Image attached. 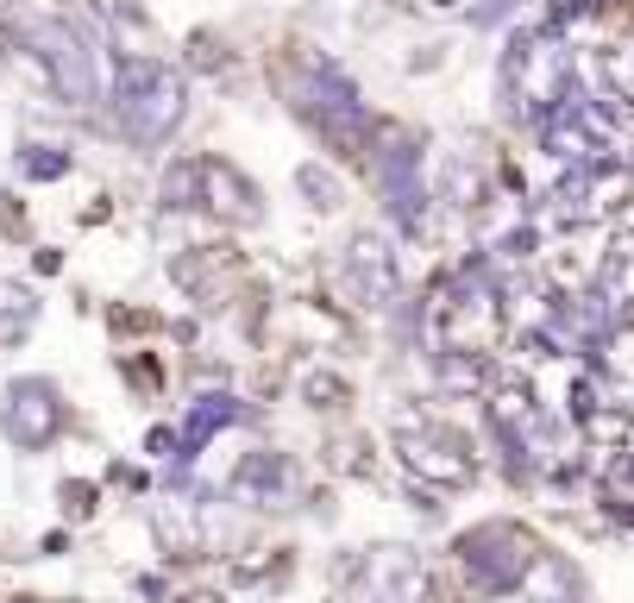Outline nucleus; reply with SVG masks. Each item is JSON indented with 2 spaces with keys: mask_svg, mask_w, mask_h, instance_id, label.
Wrapping results in <instances>:
<instances>
[{
  "mask_svg": "<svg viewBox=\"0 0 634 603\" xmlns=\"http://www.w3.org/2000/svg\"><path fill=\"white\" fill-rule=\"evenodd\" d=\"M458 559H465V572L478 591H515V584H528L540 572V547H534V534H522L515 522H483L471 528L465 541H458Z\"/></svg>",
  "mask_w": 634,
  "mask_h": 603,
  "instance_id": "nucleus-2",
  "label": "nucleus"
},
{
  "mask_svg": "<svg viewBox=\"0 0 634 603\" xmlns=\"http://www.w3.org/2000/svg\"><path fill=\"white\" fill-rule=\"evenodd\" d=\"M364 591L378 603H428V572H421L403 547H383V553H371V566H364Z\"/></svg>",
  "mask_w": 634,
  "mask_h": 603,
  "instance_id": "nucleus-5",
  "label": "nucleus"
},
{
  "mask_svg": "<svg viewBox=\"0 0 634 603\" xmlns=\"http://www.w3.org/2000/svg\"><path fill=\"white\" fill-rule=\"evenodd\" d=\"M378 182H383V196H390V208L403 214V226H421V182H415V151L408 145H390L378 157Z\"/></svg>",
  "mask_w": 634,
  "mask_h": 603,
  "instance_id": "nucleus-6",
  "label": "nucleus"
},
{
  "mask_svg": "<svg viewBox=\"0 0 634 603\" xmlns=\"http://www.w3.org/2000/svg\"><path fill=\"white\" fill-rule=\"evenodd\" d=\"M239 409H232V397H202V409H195V422H189V447H202L214 427H227Z\"/></svg>",
  "mask_w": 634,
  "mask_h": 603,
  "instance_id": "nucleus-10",
  "label": "nucleus"
},
{
  "mask_svg": "<svg viewBox=\"0 0 634 603\" xmlns=\"http://www.w3.org/2000/svg\"><path fill=\"white\" fill-rule=\"evenodd\" d=\"M408 465H415V472L428 465L440 484H465V477H471V459H465L458 440H446V434H408Z\"/></svg>",
  "mask_w": 634,
  "mask_h": 603,
  "instance_id": "nucleus-7",
  "label": "nucleus"
},
{
  "mask_svg": "<svg viewBox=\"0 0 634 603\" xmlns=\"http://www.w3.org/2000/svg\"><path fill=\"white\" fill-rule=\"evenodd\" d=\"M20 32H26L32 45H38V57L51 63V82L63 95L95 100V50L82 45V32H70L63 20H26Z\"/></svg>",
  "mask_w": 634,
  "mask_h": 603,
  "instance_id": "nucleus-3",
  "label": "nucleus"
},
{
  "mask_svg": "<svg viewBox=\"0 0 634 603\" xmlns=\"http://www.w3.org/2000/svg\"><path fill=\"white\" fill-rule=\"evenodd\" d=\"M182 603H214V598H182Z\"/></svg>",
  "mask_w": 634,
  "mask_h": 603,
  "instance_id": "nucleus-11",
  "label": "nucleus"
},
{
  "mask_svg": "<svg viewBox=\"0 0 634 603\" xmlns=\"http://www.w3.org/2000/svg\"><path fill=\"white\" fill-rule=\"evenodd\" d=\"M283 484H289V465H283V459H271V452H258L252 465L239 472V490H264V497H277Z\"/></svg>",
  "mask_w": 634,
  "mask_h": 603,
  "instance_id": "nucleus-9",
  "label": "nucleus"
},
{
  "mask_svg": "<svg viewBox=\"0 0 634 603\" xmlns=\"http://www.w3.org/2000/svg\"><path fill=\"white\" fill-rule=\"evenodd\" d=\"M57 427H63V402H57L51 383H13L7 390V434L20 440V447H45Z\"/></svg>",
  "mask_w": 634,
  "mask_h": 603,
  "instance_id": "nucleus-4",
  "label": "nucleus"
},
{
  "mask_svg": "<svg viewBox=\"0 0 634 603\" xmlns=\"http://www.w3.org/2000/svg\"><path fill=\"white\" fill-rule=\"evenodd\" d=\"M352 276H358L364 296H378V302L396 296V264H390V251H383L378 239H358L352 246Z\"/></svg>",
  "mask_w": 634,
  "mask_h": 603,
  "instance_id": "nucleus-8",
  "label": "nucleus"
},
{
  "mask_svg": "<svg viewBox=\"0 0 634 603\" xmlns=\"http://www.w3.org/2000/svg\"><path fill=\"white\" fill-rule=\"evenodd\" d=\"M113 120L139 145L170 139V126L182 120V82L152 57H127L120 75H113Z\"/></svg>",
  "mask_w": 634,
  "mask_h": 603,
  "instance_id": "nucleus-1",
  "label": "nucleus"
}]
</instances>
